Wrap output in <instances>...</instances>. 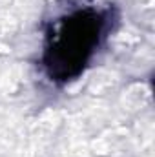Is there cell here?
I'll use <instances>...</instances> for the list:
<instances>
[{"mask_svg":"<svg viewBox=\"0 0 155 157\" xmlns=\"http://www.w3.org/2000/svg\"><path fill=\"white\" fill-rule=\"evenodd\" d=\"M106 17L95 9H82L57 20L47 33L44 66L51 80H70L84 70L104 37Z\"/></svg>","mask_w":155,"mask_h":157,"instance_id":"6da1fadb","label":"cell"}]
</instances>
